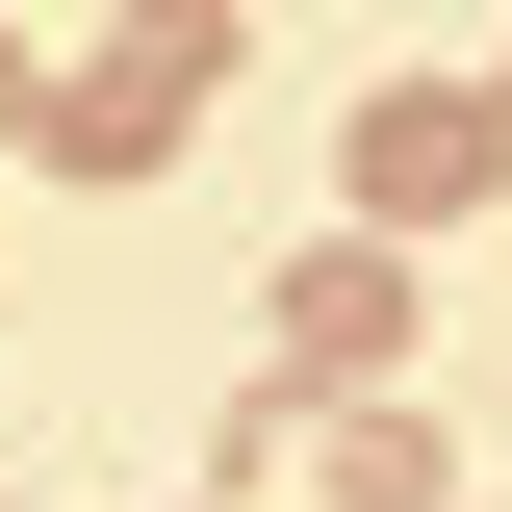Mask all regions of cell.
Segmentation results:
<instances>
[{
  "mask_svg": "<svg viewBox=\"0 0 512 512\" xmlns=\"http://www.w3.org/2000/svg\"><path fill=\"white\" fill-rule=\"evenodd\" d=\"M205 77H231V0H154L103 77H52V103H26V154H52V180H154V154L205 128Z\"/></svg>",
  "mask_w": 512,
  "mask_h": 512,
  "instance_id": "1",
  "label": "cell"
},
{
  "mask_svg": "<svg viewBox=\"0 0 512 512\" xmlns=\"http://www.w3.org/2000/svg\"><path fill=\"white\" fill-rule=\"evenodd\" d=\"M333 180H359V231H461V205L512 180V103L487 77H384V103L333 128Z\"/></svg>",
  "mask_w": 512,
  "mask_h": 512,
  "instance_id": "2",
  "label": "cell"
},
{
  "mask_svg": "<svg viewBox=\"0 0 512 512\" xmlns=\"http://www.w3.org/2000/svg\"><path fill=\"white\" fill-rule=\"evenodd\" d=\"M410 359V231H308L282 256V384H384Z\"/></svg>",
  "mask_w": 512,
  "mask_h": 512,
  "instance_id": "3",
  "label": "cell"
},
{
  "mask_svg": "<svg viewBox=\"0 0 512 512\" xmlns=\"http://www.w3.org/2000/svg\"><path fill=\"white\" fill-rule=\"evenodd\" d=\"M308 461H333V512H461V436L410 384H308Z\"/></svg>",
  "mask_w": 512,
  "mask_h": 512,
  "instance_id": "4",
  "label": "cell"
},
{
  "mask_svg": "<svg viewBox=\"0 0 512 512\" xmlns=\"http://www.w3.org/2000/svg\"><path fill=\"white\" fill-rule=\"evenodd\" d=\"M0 128H26V52H0Z\"/></svg>",
  "mask_w": 512,
  "mask_h": 512,
  "instance_id": "5",
  "label": "cell"
},
{
  "mask_svg": "<svg viewBox=\"0 0 512 512\" xmlns=\"http://www.w3.org/2000/svg\"><path fill=\"white\" fill-rule=\"evenodd\" d=\"M487 103H512V77H487Z\"/></svg>",
  "mask_w": 512,
  "mask_h": 512,
  "instance_id": "6",
  "label": "cell"
}]
</instances>
